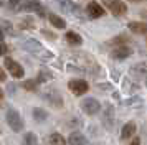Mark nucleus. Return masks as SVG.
Returning <instances> with one entry per match:
<instances>
[{
    "instance_id": "19",
    "label": "nucleus",
    "mask_w": 147,
    "mask_h": 145,
    "mask_svg": "<svg viewBox=\"0 0 147 145\" xmlns=\"http://www.w3.org/2000/svg\"><path fill=\"white\" fill-rule=\"evenodd\" d=\"M38 140H36V135L33 132H27L25 137H23V145H36Z\"/></svg>"
},
{
    "instance_id": "23",
    "label": "nucleus",
    "mask_w": 147,
    "mask_h": 145,
    "mask_svg": "<svg viewBox=\"0 0 147 145\" xmlns=\"http://www.w3.org/2000/svg\"><path fill=\"white\" fill-rule=\"evenodd\" d=\"M131 145H140V138L139 137H134L132 142H131Z\"/></svg>"
},
{
    "instance_id": "2",
    "label": "nucleus",
    "mask_w": 147,
    "mask_h": 145,
    "mask_svg": "<svg viewBox=\"0 0 147 145\" xmlns=\"http://www.w3.org/2000/svg\"><path fill=\"white\" fill-rule=\"evenodd\" d=\"M7 122L10 125V129L13 132H22L23 130V120H22L20 114L15 109H8L7 111Z\"/></svg>"
},
{
    "instance_id": "20",
    "label": "nucleus",
    "mask_w": 147,
    "mask_h": 145,
    "mask_svg": "<svg viewBox=\"0 0 147 145\" xmlns=\"http://www.w3.org/2000/svg\"><path fill=\"white\" fill-rule=\"evenodd\" d=\"M23 87H25L27 91L35 92L36 89H38V79H27V81L23 83Z\"/></svg>"
},
{
    "instance_id": "7",
    "label": "nucleus",
    "mask_w": 147,
    "mask_h": 145,
    "mask_svg": "<svg viewBox=\"0 0 147 145\" xmlns=\"http://www.w3.org/2000/svg\"><path fill=\"white\" fill-rule=\"evenodd\" d=\"M88 10V15L91 17V18H99V17H102L104 15V8L98 3V2H89L86 7Z\"/></svg>"
},
{
    "instance_id": "21",
    "label": "nucleus",
    "mask_w": 147,
    "mask_h": 145,
    "mask_svg": "<svg viewBox=\"0 0 147 145\" xmlns=\"http://www.w3.org/2000/svg\"><path fill=\"white\" fill-rule=\"evenodd\" d=\"M47 117H48V114L43 109H33V119L35 120H38V122H43V120H47Z\"/></svg>"
},
{
    "instance_id": "1",
    "label": "nucleus",
    "mask_w": 147,
    "mask_h": 145,
    "mask_svg": "<svg viewBox=\"0 0 147 145\" xmlns=\"http://www.w3.org/2000/svg\"><path fill=\"white\" fill-rule=\"evenodd\" d=\"M102 3H104V7L109 8V12L114 17H122L127 13V5L121 0H102Z\"/></svg>"
},
{
    "instance_id": "25",
    "label": "nucleus",
    "mask_w": 147,
    "mask_h": 145,
    "mask_svg": "<svg viewBox=\"0 0 147 145\" xmlns=\"http://www.w3.org/2000/svg\"><path fill=\"white\" fill-rule=\"evenodd\" d=\"M5 78H7V74H5V71H3V69H2V71H0V81L3 83V81H5Z\"/></svg>"
},
{
    "instance_id": "11",
    "label": "nucleus",
    "mask_w": 147,
    "mask_h": 145,
    "mask_svg": "<svg viewBox=\"0 0 147 145\" xmlns=\"http://www.w3.org/2000/svg\"><path fill=\"white\" fill-rule=\"evenodd\" d=\"M127 26L131 32L137 33V35H147V23L144 21H131Z\"/></svg>"
},
{
    "instance_id": "15",
    "label": "nucleus",
    "mask_w": 147,
    "mask_h": 145,
    "mask_svg": "<svg viewBox=\"0 0 147 145\" xmlns=\"http://www.w3.org/2000/svg\"><path fill=\"white\" fill-rule=\"evenodd\" d=\"M48 20H50V23H51V26H55V28H65L66 26V21L61 18V17H58V15H55V13H50V17H48Z\"/></svg>"
},
{
    "instance_id": "4",
    "label": "nucleus",
    "mask_w": 147,
    "mask_h": 145,
    "mask_svg": "<svg viewBox=\"0 0 147 145\" xmlns=\"http://www.w3.org/2000/svg\"><path fill=\"white\" fill-rule=\"evenodd\" d=\"M81 109L86 112L88 115H94V114H98L101 111V104L93 97H86L81 102Z\"/></svg>"
},
{
    "instance_id": "22",
    "label": "nucleus",
    "mask_w": 147,
    "mask_h": 145,
    "mask_svg": "<svg viewBox=\"0 0 147 145\" xmlns=\"http://www.w3.org/2000/svg\"><path fill=\"white\" fill-rule=\"evenodd\" d=\"M2 33H3V35H5V33H13V30H12V23H10V21H7V20L2 21Z\"/></svg>"
},
{
    "instance_id": "12",
    "label": "nucleus",
    "mask_w": 147,
    "mask_h": 145,
    "mask_svg": "<svg viewBox=\"0 0 147 145\" xmlns=\"http://www.w3.org/2000/svg\"><path fill=\"white\" fill-rule=\"evenodd\" d=\"M102 122L106 124L107 129H113V124H114V109H113V105H106V111H104V115H102Z\"/></svg>"
},
{
    "instance_id": "16",
    "label": "nucleus",
    "mask_w": 147,
    "mask_h": 145,
    "mask_svg": "<svg viewBox=\"0 0 147 145\" xmlns=\"http://www.w3.org/2000/svg\"><path fill=\"white\" fill-rule=\"evenodd\" d=\"M48 142H50V145H66L65 137H63L61 134H58V132L51 134V135H50V138H48Z\"/></svg>"
},
{
    "instance_id": "18",
    "label": "nucleus",
    "mask_w": 147,
    "mask_h": 145,
    "mask_svg": "<svg viewBox=\"0 0 147 145\" xmlns=\"http://www.w3.org/2000/svg\"><path fill=\"white\" fill-rule=\"evenodd\" d=\"M25 48L30 50V51H33L35 54H38V51H41V45L38 41H35V40H28L27 43H25Z\"/></svg>"
},
{
    "instance_id": "6",
    "label": "nucleus",
    "mask_w": 147,
    "mask_h": 145,
    "mask_svg": "<svg viewBox=\"0 0 147 145\" xmlns=\"http://www.w3.org/2000/svg\"><path fill=\"white\" fill-rule=\"evenodd\" d=\"M20 10H25V12H36L40 17H45V10H43V7L40 5L38 0H25V3L20 7Z\"/></svg>"
},
{
    "instance_id": "5",
    "label": "nucleus",
    "mask_w": 147,
    "mask_h": 145,
    "mask_svg": "<svg viewBox=\"0 0 147 145\" xmlns=\"http://www.w3.org/2000/svg\"><path fill=\"white\" fill-rule=\"evenodd\" d=\"M3 66L7 68V71L13 76V78H23V68H22L15 59H12V58H5L3 59Z\"/></svg>"
},
{
    "instance_id": "17",
    "label": "nucleus",
    "mask_w": 147,
    "mask_h": 145,
    "mask_svg": "<svg viewBox=\"0 0 147 145\" xmlns=\"http://www.w3.org/2000/svg\"><path fill=\"white\" fill-rule=\"evenodd\" d=\"M65 40H66L69 45H81V43H83V38H81L78 33H74V32H68Z\"/></svg>"
},
{
    "instance_id": "9",
    "label": "nucleus",
    "mask_w": 147,
    "mask_h": 145,
    "mask_svg": "<svg viewBox=\"0 0 147 145\" xmlns=\"http://www.w3.org/2000/svg\"><path fill=\"white\" fill-rule=\"evenodd\" d=\"M136 130H137L136 122H127V124H124L122 130H121V138H122V140H129L131 137H134Z\"/></svg>"
},
{
    "instance_id": "24",
    "label": "nucleus",
    "mask_w": 147,
    "mask_h": 145,
    "mask_svg": "<svg viewBox=\"0 0 147 145\" xmlns=\"http://www.w3.org/2000/svg\"><path fill=\"white\" fill-rule=\"evenodd\" d=\"M7 53V45H5V41L2 40V54H5Z\"/></svg>"
},
{
    "instance_id": "26",
    "label": "nucleus",
    "mask_w": 147,
    "mask_h": 145,
    "mask_svg": "<svg viewBox=\"0 0 147 145\" xmlns=\"http://www.w3.org/2000/svg\"><path fill=\"white\" fill-rule=\"evenodd\" d=\"M18 2H20V0H10V3H12V5H17Z\"/></svg>"
},
{
    "instance_id": "14",
    "label": "nucleus",
    "mask_w": 147,
    "mask_h": 145,
    "mask_svg": "<svg viewBox=\"0 0 147 145\" xmlns=\"http://www.w3.org/2000/svg\"><path fill=\"white\" fill-rule=\"evenodd\" d=\"M69 145H86V137L80 134V132H73L71 135H69Z\"/></svg>"
},
{
    "instance_id": "10",
    "label": "nucleus",
    "mask_w": 147,
    "mask_h": 145,
    "mask_svg": "<svg viewBox=\"0 0 147 145\" xmlns=\"http://www.w3.org/2000/svg\"><path fill=\"white\" fill-rule=\"evenodd\" d=\"M56 2L61 7V10H65V12H69L73 15H78V12H80V7L76 5L73 0H56Z\"/></svg>"
},
{
    "instance_id": "3",
    "label": "nucleus",
    "mask_w": 147,
    "mask_h": 145,
    "mask_svg": "<svg viewBox=\"0 0 147 145\" xmlns=\"http://www.w3.org/2000/svg\"><path fill=\"white\" fill-rule=\"evenodd\" d=\"M68 87H69V91L73 92L74 96H83V94L88 92L89 84H88L84 79H71L68 83Z\"/></svg>"
},
{
    "instance_id": "27",
    "label": "nucleus",
    "mask_w": 147,
    "mask_h": 145,
    "mask_svg": "<svg viewBox=\"0 0 147 145\" xmlns=\"http://www.w3.org/2000/svg\"><path fill=\"white\" fill-rule=\"evenodd\" d=\"M131 2H142V0H131Z\"/></svg>"
},
{
    "instance_id": "8",
    "label": "nucleus",
    "mask_w": 147,
    "mask_h": 145,
    "mask_svg": "<svg viewBox=\"0 0 147 145\" xmlns=\"http://www.w3.org/2000/svg\"><path fill=\"white\" fill-rule=\"evenodd\" d=\"M132 54V50L129 48V46H117V48H114L113 53H111V56L114 59H126L129 58Z\"/></svg>"
},
{
    "instance_id": "13",
    "label": "nucleus",
    "mask_w": 147,
    "mask_h": 145,
    "mask_svg": "<svg viewBox=\"0 0 147 145\" xmlns=\"http://www.w3.org/2000/svg\"><path fill=\"white\" fill-rule=\"evenodd\" d=\"M45 101H48V102L51 105H55V107H61V105H63L61 96L58 92H47V94H45Z\"/></svg>"
}]
</instances>
